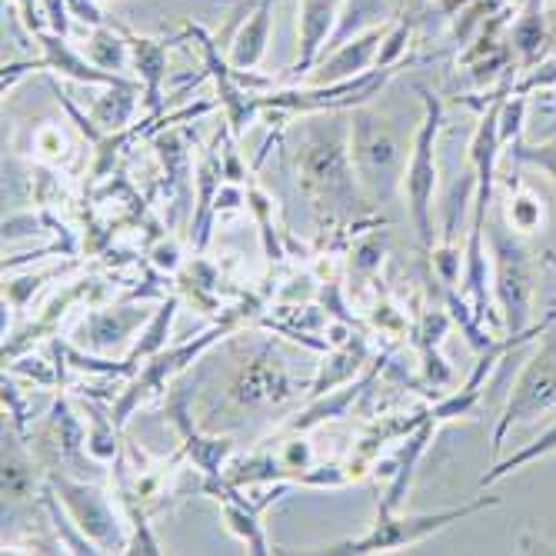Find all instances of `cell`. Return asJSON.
<instances>
[{
    "instance_id": "19",
    "label": "cell",
    "mask_w": 556,
    "mask_h": 556,
    "mask_svg": "<svg viewBox=\"0 0 556 556\" xmlns=\"http://www.w3.org/2000/svg\"><path fill=\"white\" fill-rule=\"evenodd\" d=\"M370 364V337L361 330L357 337H340L324 350V364L311 383V396H324L350 380H357Z\"/></svg>"
},
{
    "instance_id": "18",
    "label": "cell",
    "mask_w": 556,
    "mask_h": 556,
    "mask_svg": "<svg viewBox=\"0 0 556 556\" xmlns=\"http://www.w3.org/2000/svg\"><path fill=\"white\" fill-rule=\"evenodd\" d=\"M227 184L224 174V157H220V143L207 147L204 157H200L197 170H193V187H197V207L190 217V240L197 254H204L207 240H211V227H214V214H217V197Z\"/></svg>"
},
{
    "instance_id": "42",
    "label": "cell",
    "mask_w": 556,
    "mask_h": 556,
    "mask_svg": "<svg viewBox=\"0 0 556 556\" xmlns=\"http://www.w3.org/2000/svg\"><path fill=\"white\" fill-rule=\"evenodd\" d=\"M540 37H543V27H540L536 17H530V21H523V24L517 27V47L527 50V54H530V50H536Z\"/></svg>"
},
{
    "instance_id": "1",
    "label": "cell",
    "mask_w": 556,
    "mask_h": 556,
    "mask_svg": "<svg viewBox=\"0 0 556 556\" xmlns=\"http://www.w3.org/2000/svg\"><path fill=\"white\" fill-rule=\"evenodd\" d=\"M296 187L307 197L311 211L327 227H357L374 214L357 167L350 157V127L317 124L303 130V140L293 154Z\"/></svg>"
},
{
    "instance_id": "13",
    "label": "cell",
    "mask_w": 556,
    "mask_h": 556,
    "mask_svg": "<svg viewBox=\"0 0 556 556\" xmlns=\"http://www.w3.org/2000/svg\"><path fill=\"white\" fill-rule=\"evenodd\" d=\"M346 0H300V54L287 74V84H296L300 77H311L317 61L324 58V50L330 47V37L337 34L340 14H343Z\"/></svg>"
},
{
    "instance_id": "32",
    "label": "cell",
    "mask_w": 556,
    "mask_h": 556,
    "mask_svg": "<svg viewBox=\"0 0 556 556\" xmlns=\"http://www.w3.org/2000/svg\"><path fill=\"white\" fill-rule=\"evenodd\" d=\"M377 24H387V0H346L343 4V14H340V24H337V34L330 37V47L333 50L337 43L357 37Z\"/></svg>"
},
{
    "instance_id": "27",
    "label": "cell",
    "mask_w": 556,
    "mask_h": 556,
    "mask_svg": "<svg viewBox=\"0 0 556 556\" xmlns=\"http://www.w3.org/2000/svg\"><path fill=\"white\" fill-rule=\"evenodd\" d=\"M177 307H180V296L177 293H170V296H164L161 300V307L150 314V320H147V327H143V333H140V340L134 343V350L127 353V367H130V377L140 370V364H147L154 353H161L164 346H167V337H170V327H174V317H177Z\"/></svg>"
},
{
    "instance_id": "11",
    "label": "cell",
    "mask_w": 556,
    "mask_h": 556,
    "mask_svg": "<svg viewBox=\"0 0 556 556\" xmlns=\"http://www.w3.org/2000/svg\"><path fill=\"white\" fill-rule=\"evenodd\" d=\"M296 393L290 370L274 346H261L230 380L227 400L240 410H270Z\"/></svg>"
},
{
    "instance_id": "8",
    "label": "cell",
    "mask_w": 556,
    "mask_h": 556,
    "mask_svg": "<svg viewBox=\"0 0 556 556\" xmlns=\"http://www.w3.org/2000/svg\"><path fill=\"white\" fill-rule=\"evenodd\" d=\"M556 403V330L546 333V340L540 343V350L530 357V364L523 367L520 380L514 383V393L507 400V410H503L496 433H493V450L500 453L507 433L523 424L540 417L546 407Z\"/></svg>"
},
{
    "instance_id": "39",
    "label": "cell",
    "mask_w": 556,
    "mask_h": 556,
    "mask_svg": "<svg viewBox=\"0 0 556 556\" xmlns=\"http://www.w3.org/2000/svg\"><path fill=\"white\" fill-rule=\"evenodd\" d=\"M147 257H150V264H154L157 270H164V274H177L180 270V250L167 237H157V243H150Z\"/></svg>"
},
{
    "instance_id": "7",
    "label": "cell",
    "mask_w": 556,
    "mask_h": 556,
    "mask_svg": "<svg viewBox=\"0 0 556 556\" xmlns=\"http://www.w3.org/2000/svg\"><path fill=\"white\" fill-rule=\"evenodd\" d=\"M490 247H493V267H496V296L507 320L510 340H527L530 330V296H533V274L527 250L503 233V227H490Z\"/></svg>"
},
{
    "instance_id": "4",
    "label": "cell",
    "mask_w": 556,
    "mask_h": 556,
    "mask_svg": "<svg viewBox=\"0 0 556 556\" xmlns=\"http://www.w3.org/2000/svg\"><path fill=\"white\" fill-rule=\"evenodd\" d=\"M496 507V496H480L473 503H464V507H453V510H440V514H377L374 527L364 533V536H350L343 543H333L327 546L324 553H353V556H367V553H390V549H403V546H417L430 536H437L440 530L460 523L480 510H490Z\"/></svg>"
},
{
    "instance_id": "43",
    "label": "cell",
    "mask_w": 556,
    "mask_h": 556,
    "mask_svg": "<svg viewBox=\"0 0 556 556\" xmlns=\"http://www.w3.org/2000/svg\"><path fill=\"white\" fill-rule=\"evenodd\" d=\"M467 4H473V0H440V14H457Z\"/></svg>"
},
{
    "instance_id": "31",
    "label": "cell",
    "mask_w": 556,
    "mask_h": 556,
    "mask_svg": "<svg viewBox=\"0 0 556 556\" xmlns=\"http://www.w3.org/2000/svg\"><path fill=\"white\" fill-rule=\"evenodd\" d=\"M224 477L233 486H277V483H290V470L280 460V453H277V457H274V453H254V457H247V460L227 467Z\"/></svg>"
},
{
    "instance_id": "3",
    "label": "cell",
    "mask_w": 556,
    "mask_h": 556,
    "mask_svg": "<svg viewBox=\"0 0 556 556\" xmlns=\"http://www.w3.org/2000/svg\"><path fill=\"white\" fill-rule=\"evenodd\" d=\"M250 317H254V307L243 300L240 307H233V311H227L211 330H204L200 337H193V340H184V343H174V346H164L161 353H154L134 377H130V383L124 387V393L117 396V403L111 407V414H114V420H117V427H124L130 417H134V410L140 407L143 400H150L154 393H161V390H167V383L174 380V377H180L193 361H200V353L204 350H211L217 340H224V337H230L240 324H247Z\"/></svg>"
},
{
    "instance_id": "34",
    "label": "cell",
    "mask_w": 556,
    "mask_h": 556,
    "mask_svg": "<svg viewBox=\"0 0 556 556\" xmlns=\"http://www.w3.org/2000/svg\"><path fill=\"white\" fill-rule=\"evenodd\" d=\"M549 453H556V424H553L546 433H540L530 446H523V450L510 453L507 460H500V464H496V467L480 480V486H490V483H496V480H503V477H510V473H517L520 467H527V464H533V460L549 457Z\"/></svg>"
},
{
    "instance_id": "24",
    "label": "cell",
    "mask_w": 556,
    "mask_h": 556,
    "mask_svg": "<svg viewBox=\"0 0 556 556\" xmlns=\"http://www.w3.org/2000/svg\"><path fill=\"white\" fill-rule=\"evenodd\" d=\"M140 97H143V87L140 80H121V84H111L104 87V93H100L93 104L87 108V117L93 121V127L100 134H117L124 127H130L134 114H137V104H140Z\"/></svg>"
},
{
    "instance_id": "37",
    "label": "cell",
    "mask_w": 556,
    "mask_h": 556,
    "mask_svg": "<svg viewBox=\"0 0 556 556\" xmlns=\"http://www.w3.org/2000/svg\"><path fill=\"white\" fill-rule=\"evenodd\" d=\"M510 220H514V227L523 230V233L536 230L540 220H543V200H536L533 193L514 197V200H510Z\"/></svg>"
},
{
    "instance_id": "10",
    "label": "cell",
    "mask_w": 556,
    "mask_h": 556,
    "mask_svg": "<svg viewBox=\"0 0 556 556\" xmlns=\"http://www.w3.org/2000/svg\"><path fill=\"white\" fill-rule=\"evenodd\" d=\"M190 37L200 43V50H204V67H207V77H211L214 87H217V104H220L224 124H227L230 134L240 140L243 130L264 114L261 93H254V90H247V87H243V80H247L250 74H237V71L230 67V61L220 58L217 40H214L204 27H200V24H190Z\"/></svg>"
},
{
    "instance_id": "9",
    "label": "cell",
    "mask_w": 556,
    "mask_h": 556,
    "mask_svg": "<svg viewBox=\"0 0 556 556\" xmlns=\"http://www.w3.org/2000/svg\"><path fill=\"white\" fill-rule=\"evenodd\" d=\"M287 486L290 483H277L267 493H261L257 500H250V496H243V486H233L227 477H204V480H200V490L220 503L227 530L254 556L270 553V540H267V530H264V510L277 496L287 493Z\"/></svg>"
},
{
    "instance_id": "25",
    "label": "cell",
    "mask_w": 556,
    "mask_h": 556,
    "mask_svg": "<svg viewBox=\"0 0 556 556\" xmlns=\"http://www.w3.org/2000/svg\"><path fill=\"white\" fill-rule=\"evenodd\" d=\"M446 327H450V320H446L443 311H424L420 320H417V330H414V343L420 350L424 377H427V383H433V390L450 387V380H453L446 361L440 357V343H443Z\"/></svg>"
},
{
    "instance_id": "22",
    "label": "cell",
    "mask_w": 556,
    "mask_h": 556,
    "mask_svg": "<svg viewBox=\"0 0 556 556\" xmlns=\"http://www.w3.org/2000/svg\"><path fill=\"white\" fill-rule=\"evenodd\" d=\"M270 27H274V0H257L227 50V61L237 74H250L254 67H261L270 43Z\"/></svg>"
},
{
    "instance_id": "5",
    "label": "cell",
    "mask_w": 556,
    "mask_h": 556,
    "mask_svg": "<svg viewBox=\"0 0 556 556\" xmlns=\"http://www.w3.org/2000/svg\"><path fill=\"white\" fill-rule=\"evenodd\" d=\"M424 97V124L414 137L410 147V161H407V174H403V190H407L410 200V217L417 227V240L424 250H433V193H437V134L443 124V108L440 100L420 87Z\"/></svg>"
},
{
    "instance_id": "21",
    "label": "cell",
    "mask_w": 556,
    "mask_h": 556,
    "mask_svg": "<svg viewBox=\"0 0 556 556\" xmlns=\"http://www.w3.org/2000/svg\"><path fill=\"white\" fill-rule=\"evenodd\" d=\"M127 43H130V61L137 67V80L143 87V111L150 117H161L164 111V77H167V43L140 37L134 30H127Z\"/></svg>"
},
{
    "instance_id": "40",
    "label": "cell",
    "mask_w": 556,
    "mask_h": 556,
    "mask_svg": "<svg viewBox=\"0 0 556 556\" xmlns=\"http://www.w3.org/2000/svg\"><path fill=\"white\" fill-rule=\"evenodd\" d=\"M11 4L21 11V21H24V27H27L30 34H40V30L50 27V24H47V11L40 8L43 0H11Z\"/></svg>"
},
{
    "instance_id": "2",
    "label": "cell",
    "mask_w": 556,
    "mask_h": 556,
    "mask_svg": "<svg viewBox=\"0 0 556 556\" xmlns=\"http://www.w3.org/2000/svg\"><path fill=\"white\" fill-rule=\"evenodd\" d=\"M410 150L403 147L396 127L377 111L357 108L350 117V157L357 167L361 187L374 207L387 204L407 174Z\"/></svg>"
},
{
    "instance_id": "28",
    "label": "cell",
    "mask_w": 556,
    "mask_h": 556,
    "mask_svg": "<svg viewBox=\"0 0 556 556\" xmlns=\"http://www.w3.org/2000/svg\"><path fill=\"white\" fill-rule=\"evenodd\" d=\"M84 54L100 67V71H111V74H124L130 61V43H127V34L121 24H100V27H90V37H87V50Z\"/></svg>"
},
{
    "instance_id": "33",
    "label": "cell",
    "mask_w": 556,
    "mask_h": 556,
    "mask_svg": "<svg viewBox=\"0 0 556 556\" xmlns=\"http://www.w3.org/2000/svg\"><path fill=\"white\" fill-rule=\"evenodd\" d=\"M247 204H250V211H254V217H257V227H261L264 257H267L270 264L283 261L280 233H277V227H274V200L267 197V190H264L257 180H250V177H247Z\"/></svg>"
},
{
    "instance_id": "20",
    "label": "cell",
    "mask_w": 556,
    "mask_h": 556,
    "mask_svg": "<svg viewBox=\"0 0 556 556\" xmlns=\"http://www.w3.org/2000/svg\"><path fill=\"white\" fill-rule=\"evenodd\" d=\"M157 157L164 164V193H167V204H170V220L180 224L187 207H190V190H193V164L187 154V143L180 137V130H161L157 140Z\"/></svg>"
},
{
    "instance_id": "38",
    "label": "cell",
    "mask_w": 556,
    "mask_h": 556,
    "mask_svg": "<svg viewBox=\"0 0 556 556\" xmlns=\"http://www.w3.org/2000/svg\"><path fill=\"white\" fill-rule=\"evenodd\" d=\"M514 154H517V161L533 164V167H540L543 174H549L556 180V140H549L543 147H517Z\"/></svg>"
},
{
    "instance_id": "30",
    "label": "cell",
    "mask_w": 556,
    "mask_h": 556,
    "mask_svg": "<svg viewBox=\"0 0 556 556\" xmlns=\"http://www.w3.org/2000/svg\"><path fill=\"white\" fill-rule=\"evenodd\" d=\"M84 414H87V453L97 464H108L121 457V427L114 420L111 410H104L100 403H84Z\"/></svg>"
},
{
    "instance_id": "36",
    "label": "cell",
    "mask_w": 556,
    "mask_h": 556,
    "mask_svg": "<svg viewBox=\"0 0 556 556\" xmlns=\"http://www.w3.org/2000/svg\"><path fill=\"white\" fill-rule=\"evenodd\" d=\"M417 27V14H403L393 27H387V37L380 43V54L374 67H403V58H407V47Z\"/></svg>"
},
{
    "instance_id": "12",
    "label": "cell",
    "mask_w": 556,
    "mask_h": 556,
    "mask_svg": "<svg viewBox=\"0 0 556 556\" xmlns=\"http://www.w3.org/2000/svg\"><path fill=\"white\" fill-rule=\"evenodd\" d=\"M43 47V58L40 61H30V64H4V90L24 74V71H50V74H61V77H71L77 84H87V87H111V84H121L127 80L124 74H111V71H100L87 54H77L74 43L67 40V34H58V30H40L34 34Z\"/></svg>"
},
{
    "instance_id": "26",
    "label": "cell",
    "mask_w": 556,
    "mask_h": 556,
    "mask_svg": "<svg viewBox=\"0 0 556 556\" xmlns=\"http://www.w3.org/2000/svg\"><path fill=\"white\" fill-rule=\"evenodd\" d=\"M50 446H54V453L71 464V467H84V453H87V430L80 424V417L71 410L67 396L58 400L54 414H50Z\"/></svg>"
},
{
    "instance_id": "16",
    "label": "cell",
    "mask_w": 556,
    "mask_h": 556,
    "mask_svg": "<svg viewBox=\"0 0 556 556\" xmlns=\"http://www.w3.org/2000/svg\"><path fill=\"white\" fill-rule=\"evenodd\" d=\"M383 37H387V24H377V27L357 34V37L337 43L330 54L320 58L317 67L311 71V84H340V80L367 74L377 64Z\"/></svg>"
},
{
    "instance_id": "23",
    "label": "cell",
    "mask_w": 556,
    "mask_h": 556,
    "mask_svg": "<svg viewBox=\"0 0 556 556\" xmlns=\"http://www.w3.org/2000/svg\"><path fill=\"white\" fill-rule=\"evenodd\" d=\"M437 427H440V424H437V420L430 417V410H427L424 424H420L414 433L403 437V446H400V464H396V470H390V473H393V480H390V486H387V493H383V500H380V510H383V514H393V510H400V507H403V496L410 493L414 473H417V467H420V460H424V453H427V446H430V440H433Z\"/></svg>"
},
{
    "instance_id": "29",
    "label": "cell",
    "mask_w": 556,
    "mask_h": 556,
    "mask_svg": "<svg viewBox=\"0 0 556 556\" xmlns=\"http://www.w3.org/2000/svg\"><path fill=\"white\" fill-rule=\"evenodd\" d=\"M21 433L4 430V496L21 503L37 490V467L30 460L27 446L17 440Z\"/></svg>"
},
{
    "instance_id": "14",
    "label": "cell",
    "mask_w": 556,
    "mask_h": 556,
    "mask_svg": "<svg viewBox=\"0 0 556 556\" xmlns=\"http://www.w3.org/2000/svg\"><path fill=\"white\" fill-rule=\"evenodd\" d=\"M167 414L180 433V450H184V457L193 464V470L200 473V480L204 477H224L227 470V460L233 457V440L230 437H204L193 420H190V410H187V393L177 390L167 403Z\"/></svg>"
},
{
    "instance_id": "41",
    "label": "cell",
    "mask_w": 556,
    "mask_h": 556,
    "mask_svg": "<svg viewBox=\"0 0 556 556\" xmlns=\"http://www.w3.org/2000/svg\"><path fill=\"white\" fill-rule=\"evenodd\" d=\"M67 11L74 21L87 24V27H100V24H108L104 11H100L97 0H67Z\"/></svg>"
},
{
    "instance_id": "17",
    "label": "cell",
    "mask_w": 556,
    "mask_h": 556,
    "mask_svg": "<svg viewBox=\"0 0 556 556\" xmlns=\"http://www.w3.org/2000/svg\"><path fill=\"white\" fill-rule=\"evenodd\" d=\"M150 314L143 303H127V307H100L93 314H87V320L80 324V346H87V353H114L121 343H127L140 327H147Z\"/></svg>"
},
{
    "instance_id": "35",
    "label": "cell",
    "mask_w": 556,
    "mask_h": 556,
    "mask_svg": "<svg viewBox=\"0 0 556 556\" xmlns=\"http://www.w3.org/2000/svg\"><path fill=\"white\" fill-rule=\"evenodd\" d=\"M383 257H387V233L377 230V233L364 237L357 247L350 250V280L357 283V287L374 280V274L380 270Z\"/></svg>"
},
{
    "instance_id": "15",
    "label": "cell",
    "mask_w": 556,
    "mask_h": 556,
    "mask_svg": "<svg viewBox=\"0 0 556 556\" xmlns=\"http://www.w3.org/2000/svg\"><path fill=\"white\" fill-rule=\"evenodd\" d=\"M393 357V346H387L380 357H374L370 361V367L357 377V380H350V383H343V387H337V390H330V393H324V396H311V403L303 407L293 420H287L283 424V430L287 433H307V430H314V427H320V424H327V420H340V417H346V410L357 403L370 387H374V380H377V374L383 370V364Z\"/></svg>"
},
{
    "instance_id": "6",
    "label": "cell",
    "mask_w": 556,
    "mask_h": 556,
    "mask_svg": "<svg viewBox=\"0 0 556 556\" xmlns=\"http://www.w3.org/2000/svg\"><path fill=\"white\" fill-rule=\"evenodd\" d=\"M47 483L54 486V493L61 496L71 520L84 530V536L100 553H130V536L124 530L121 514L114 510V503L97 486L74 480L61 470H47Z\"/></svg>"
}]
</instances>
